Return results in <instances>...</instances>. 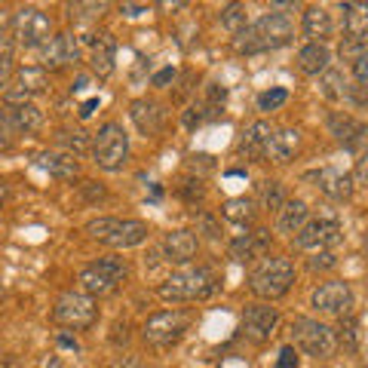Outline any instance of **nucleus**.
Wrapping results in <instances>:
<instances>
[{
	"label": "nucleus",
	"mask_w": 368,
	"mask_h": 368,
	"mask_svg": "<svg viewBox=\"0 0 368 368\" xmlns=\"http://www.w3.org/2000/svg\"><path fill=\"white\" fill-rule=\"evenodd\" d=\"M6 190H10V187H6V181H0V206L6 203Z\"/></svg>",
	"instance_id": "51"
},
{
	"label": "nucleus",
	"mask_w": 368,
	"mask_h": 368,
	"mask_svg": "<svg viewBox=\"0 0 368 368\" xmlns=\"http://www.w3.org/2000/svg\"><path fill=\"white\" fill-rule=\"evenodd\" d=\"M46 89V71L43 68H22V71L13 74L10 86H6L3 92V102L6 105H31V98L40 95V92Z\"/></svg>",
	"instance_id": "13"
},
{
	"label": "nucleus",
	"mask_w": 368,
	"mask_h": 368,
	"mask_svg": "<svg viewBox=\"0 0 368 368\" xmlns=\"http://www.w3.org/2000/svg\"><path fill=\"white\" fill-rule=\"evenodd\" d=\"M310 307L316 313H325V316H347L353 307V291L347 282H341V279L322 282L319 289H313Z\"/></svg>",
	"instance_id": "12"
},
{
	"label": "nucleus",
	"mask_w": 368,
	"mask_h": 368,
	"mask_svg": "<svg viewBox=\"0 0 368 368\" xmlns=\"http://www.w3.org/2000/svg\"><path fill=\"white\" fill-rule=\"evenodd\" d=\"M221 25H224L230 34H240L245 28V6L243 3H230L221 10Z\"/></svg>",
	"instance_id": "36"
},
{
	"label": "nucleus",
	"mask_w": 368,
	"mask_h": 368,
	"mask_svg": "<svg viewBox=\"0 0 368 368\" xmlns=\"http://www.w3.org/2000/svg\"><path fill=\"white\" fill-rule=\"evenodd\" d=\"M365 255H368V236H365Z\"/></svg>",
	"instance_id": "52"
},
{
	"label": "nucleus",
	"mask_w": 368,
	"mask_h": 368,
	"mask_svg": "<svg viewBox=\"0 0 368 368\" xmlns=\"http://www.w3.org/2000/svg\"><path fill=\"white\" fill-rule=\"evenodd\" d=\"M129 276V267L123 258H98L92 264L80 267L77 273V282H80V291L89 298H105L114 295Z\"/></svg>",
	"instance_id": "3"
},
{
	"label": "nucleus",
	"mask_w": 368,
	"mask_h": 368,
	"mask_svg": "<svg viewBox=\"0 0 368 368\" xmlns=\"http://www.w3.org/2000/svg\"><path fill=\"white\" fill-rule=\"evenodd\" d=\"M298 144H301V132H298V129H279V132H273L270 144H267L264 160H273V163H289V160L295 157Z\"/></svg>",
	"instance_id": "28"
},
{
	"label": "nucleus",
	"mask_w": 368,
	"mask_h": 368,
	"mask_svg": "<svg viewBox=\"0 0 368 368\" xmlns=\"http://www.w3.org/2000/svg\"><path fill=\"white\" fill-rule=\"evenodd\" d=\"M80 61V43L71 31L65 34H52L49 43L40 49V68L43 71H59V68H68V65H77Z\"/></svg>",
	"instance_id": "14"
},
{
	"label": "nucleus",
	"mask_w": 368,
	"mask_h": 368,
	"mask_svg": "<svg viewBox=\"0 0 368 368\" xmlns=\"http://www.w3.org/2000/svg\"><path fill=\"white\" fill-rule=\"evenodd\" d=\"M328 65H332V52H328L325 43H307L298 49V68H301L304 74L319 77L328 71Z\"/></svg>",
	"instance_id": "27"
},
{
	"label": "nucleus",
	"mask_w": 368,
	"mask_h": 368,
	"mask_svg": "<svg viewBox=\"0 0 368 368\" xmlns=\"http://www.w3.org/2000/svg\"><path fill=\"white\" fill-rule=\"evenodd\" d=\"M276 368H298V350L291 347V344L279 350V362H276Z\"/></svg>",
	"instance_id": "43"
},
{
	"label": "nucleus",
	"mask_w": 368,
	"mask_h": 368,
	"mask_svg": "<svg viewBox=\"0 0 368 368\" xmlns=\"http://www.w3.org/2000/svg\"><path fill=\"white\" fill-rule=\"evenodd\" d=\"M307 178L316 181V187L322 190V194L337 199V203H344V199L353 197V178H350L347 172H341V169L325 166V169H319V172H310Z\"/></svg>",
	"instance_id": "19"
},
{
	"label": "nucleus",
	"mask_w": 368,
	"mask_h": 368,
	"mask_svg": "<svg viewBox=\"0 0 368 368\" xmlns=\"http://www.w3.org/2000/svg\"><path fill=\"white\" fill-rule=\"evenodd\" d=\"M13 28V40L25 49H43L52 37V19L37 6H22V10L13 13L10 19Z\"/></svg>",
	"instance_id": "8"
},
{
	"label": "nucleus",
	"mask_w": 368,
	"mask_h": 368,
	"mask_svg": "<svg viewBox=\"0 0 368 368\" xmlns=\"http://www.w3.org/2000/svg\"><path fill=\"white\" fill-rule=\"evenodd\" d=\"M68 10H71V15L77 13V15H89L92 19V15H102L107 10V3H71Z\"/></svg>",
	"instance_id": "41"
},
{
	"label": "nucleus",
	"mask_w": 368,
	"mask_h": 368,
	"mask_svg": "<svg viewBox=\"0 0 368 368\" xmlns=\"http://www.w3.org/2000/svg\"><path fill=\"white\" fill-rule=\"evenodd\" d=\"M291 37H295V25H291L289 15L267 13L258 22L245 25L240 34H233V49L240 56H258V52H270L291 43Z\"/></svg>",
	"instance_id": "1"
},
{
	"label": "nucleus",
	"mask_w": 368,
	"mask_h": 368,
	"mask_svg": "<svg viewBox=\"0 0 368 368\" xmlns=\"http://www.w3.org/2000/svg\"><path fill=\"white\" fill-rule=\"evenodd\" d=\"M261 206H264V209H276V212L286 206V190H282L279 181H264L261 184Z\"/></svg>",
	"instance_id": "35"
},
{
	"label": "nucleus",
	"mask_w": 368,
	"mask_h": 368,
	"mask_svg": "<svg viewBox=\"0 0 368 368\" xmlns=\"http://www.w3.org/2000/svg\"><path fill=\"white\" fill-rule=\"evenodd\" d=\"M350 178H353V184H365V187H368V151L356 160V169H353Z\"/></svg>",
	"instance_id": "42"
},
{
	"label": "nucleus",
	"mask_w": 368,
	"mask_h": 368,
	"mask_svg": "<svg viewBox=\"0 0 368 368\" xmlns=\"http://www.w3.org/2000/svg\"><path fill=\"white\" fill-rule=\"evenodd\" d=\"M120 13L129 19H138L141 13H148V3H120Z\"/></svg>",
	"instance_id": "47"
},
{
	"label": "nucleus",
	"mask_w": 368,
	"mask_h": 368,
	"mask_svg": "<svg viewBox=\"0 0 368 368\" xmlns=\"http://www.w3.org/2000/svg\"><path fill=\"white\" fill-rule=\"evenodd\" d=\"M221 114V107H212L209 102H199V105H190L187 111H184V126L187 129H197V126H203L206 120H212V117H218Z\"/></svg>",
	"instance_id": "33"
},
{
	"label": "nucleus",
	"mask_w": 368,
	"mask_h": 368,
	"mask_svg": "<svg viewBox=\"0 0 368 368\" xmlns=\"http://www.w3.org/2000/svg\"><path fill=\"white\" fill-rule=\"evenodd\" d=\"M344 10V34L347 40L365 43L368 37V3H341Z\"/></svg>",
	"instance_id": "29"
},
{
	"label": "nucleus",
	"mask_w": 368,
	"mask_h": 368,
	"mask_svg": "<svg viewBox=\"0 0 368 368\" xmlns=\"http://www.w3.org/2000/svg\"><path fill=\"white\" fill-rule=\"evenodd\" d=\"M59 144H65V153L80 157V153H86L92 148V138L83 132V129H74V132H61L59 135Z\"/></svg>",
	"instance_id": "34"
},
{
	"label": "nucleus",
	"mask_w": 368,
	"mask_h": 368,
	"mask_svg": "<svg viewBox=\"0 0 368 368\" xmlns=\"http://www.w3.org/2000/svg\"><path fill=\"white\" fill-rule=\"evenodd\" d=\"M56 341L61 344V347H68V350H80V344H77V337H68V335H59Z\"/></svg>",
	"instance_id": "49"
},
{
	"label": "nucleus",
	"mask_w": 368,
	"mask_h": 368,
	"mask_svg": "<svg viewBox=\"0 0 368 368\" xmlns=\"http://www.w3.org/2000/svg\"><path fill=\"white\" fill-rule=\"evenodd\" d=\"M181 197L187 199V203H194V199H199V197H203V184H199V181H194V178H190V181H184V187H181Z\"/></svg>",
	"instance_id": "44"
},
{
	"label": "nucleus",
	"mask_w": 368,
	"mask_h": 368,
	"mask_svg": "<svg viewBox=\"0 0 368 368\" xmlns=\"http://www.w3.org/2000/svg\"><path fill=\"white\" fill-rule=\"evenodd\" d=\"M129 117H132L135 129L141 135H157L160 129H163V107H160L157 102H151V98H135L132 105H129Z\"/></svg>",
	"instance_id": "21"
},
{
	"label": "nucleus",
	"mask_w": 368,
	"mask_h": 368,
	"mask_svg": "<svg viewBox=\"0 0 368 368\" xmlns=\"http://www.w3.org/2000/svg\"><path fill=\"white\" fill-rule=\"evenodd\" d=\"M286 102H289V89L273 86V89H267L258 95V111H276V107H282Z\"/></svg>",
	"instance_id": "37"
},
{
	"label": "nucleus",
	"mask_w": 368,
	"mask_h": 368,
	"mask_svg": "<svg viewBox=\"0 0 368 368\" xmlns=\"http://www.w3.org/2000/svg\"><path fill=\"white\" fill-rule=\"evenodd\" d=\"M356 319L353 316H341V332H335L337 335V347H347V350H356V344H359V332H356Z\"/></svg>",
	"instance_id": "38"
},
{
	"label": "nucleus",
	"mask_w": 368,
	"mask_h": 368,
	"mask_svg": "<svg viewBox=\"0 0 368 368\" xmlns=\"http://www.w3.org/2000/svg\"><path fill=\"white\" fill-rule=\"evenodd\" d=\"M92 160L107 172H120L129 160V135L120 123H105L92 135Z\"/></svg>",
	"instance_id": "7"
},
{
	"label": "nucleus",
	"mask_w": 368,
	"mask_h": 368,
	"mask_svg": "<svg viewBox=\"0 0 368 368\" xmlns=\"http://www.w3.org/2000/svg\"><path fill=\"white\" fill-rule=\"evenodd\" d=\"M160 10H187V3H184V0H175V3L163 0V3H160Z\"/></svg>",
	"instance_id": "50"
},
{
	"label": "nucleus",
	"mask_w": 368,
	"mask_h": 368,
	"mask_svg": "<svg viewBox=\"0 0 368 368\" xmlns=\"http://www.w3.org/2000/svg\"><path fill=\"white\" fill-rule=\"evenodd\" d=\"M95 107H98V95H92V98H86V102H83V105H80V117H83V120H86V117H89V114H92V111H95Z\"/></svg>",
	"instance_id": "48"
},
{
	"label": "nucleus",
	"mask_w": 368,
	"mask_h": 368,
	"mask_svg": "<svg viewBox=\"0 0 368 368\" xmlns=\"http://www.w3.org/2000/svg\"><path fill=\"white\" fill-rule=\"evenodd\" d=\"M279 325V313L270 304H249L243 313V335L255 344H267Z\"/></svg>",
	"instance_id": "15"
},
{
	"label": "nucleus",
	"mask_w": 368,
	"mask_h": 368,
	"mask_svg": "<svg viewBox=\"0 0 368 368\" xmlns=\"http://www.w3.org/2000/svg\"><path fill=\"white\" fill-rule=\"evenodd\" d=\"M353 77H356V83L362 89H368V46L362 52H359L356 59H353Z\"/></svg>",
	"instance_id": "39"
},
{
	"label": "nucleus",
	"mask_w": 368,
	"mask_h": 368,
	"mask_svg": "<svg viewBox=\"0 0 368 368\" xmlns=\"http://www.w3.org/2000/svg\"><path fill=\"white\" fill-rule=\"evenodd\" d=\"M197 249H199V236L194 230H172V233H166L163 245H160V252L166 255L169 264H190L197 258Z\"/></svg>",
	"instance_id": "16"
},
{
	"label": "nucleus",
	"mask_w": 368,
	"mask_h": 368,
	"mask_svg": "<svg viewBox=\"0 0 368 368\" xmlns=\"http://www.w3.org/2000/svg\"><path fill=\"white\" fill-rule=\"evenodd\" d=\"M92 37H95V40H92V49H89L92 74L111 77L114 68H117V40H114L107 31H102V34H92Z\"/></svg>",
	"instance_id": "20"
},
{
	"label": "nucleus",
	"mask_w": 368,
	"mask_h": 368,
	"mask_svg": "<svg viewBox=\"0 0 368 368\" xmlns=\"http://www.w3.org/2000/svg\"><path fill=\"white\" fill-rule=\"evenodd\" d=\"M3 120L15 132H37V129L43 126V111L34 102L31 105H6Z\"/></svg>",
	"instance_id": "24"
},
{
	"label": "nucleus",
	"mask_w": 368,
	"mask_h": 368,
	"mask_svg": "<svg viewBox=\"0 0 368 368\" xmlns=\"http://www.w3.org/2000/svg\"><path fill=\"white\" fill-rule=\"evenodd\" d=\"M328 267H335L332 252H319L316 258H310V270H328Z\"/></svg>",
	"instance_id": "45"
},
{
	"label": "nucleus",
	"mask_w": 368,
	"mask_h": 368,
	"mask_svg": "<svg viewBox=\"0 0 368 368\" xmlns=\"http://www.w3.org/2000/svg\"><path fill=\"white\" fill-rule=\"evenodd\" d=\"M227 221H233V224H249L252 218H255V203H252L249 197H233L224 203V209H221Z\"/></svg>",
	"instance_id": "30"
},
{
	"label": "nucleus",
	"mask_w": 368,
	"mask_h": 368,
	"mask_svg": "<svg viewBox=\"0 0 368 368\" xmlns=\"http://www.w3.org/2000/svg\"><path fill=\"white\" fill-rule=\"evenodd\" d=\"M270 138H273L270 123H267V120H255V123H249V126L243 129L240 141H236V151H240L243 157H249V160H264Z\"/></svg>",
	"instance_id": "18"
},
{
	"label": "nucleus",
	"mask_w": 368,
	"mask_h": 368,
	"mask_svg": "<svg viewBox=\"0 0 368 368\" xmlns=\"http://www.w3.org/2000/svg\"><path fill=\"white\" fill-rule=\"evenodd\" d=\"M190 328V313L187 310H160L144 322V341L153 347H172L178 344Z\"/></svg>",
	"instance_id": "9"
},
{
	"label": "nucleus",
	"mask_w": 368,
	"mask_h": 368,
	"mask_svg": "<svg viewBox=\"0 0 368 368\" xmlns=\"http://www.w3.org/2000/svg\"><path fill=\"white\" fill-rule=\"evenodd\" d=\"M95 316H98L95 298L83 295V291H65L56 301V307H52V319L65 328H74V332L89 328L95 322Z\"/></svg>",
	"instance_id": "10"
},
{
	"label": "nucleus",
	"mask_w": 368,
	"mask_h": 368,
	"mask_svg": "<svg viewBox=\"0 0 368 368\" xmlns=\"http://www.w3.org/2000/svg\"><path fill=\"white\" fill-rule=\"evenodd\" d=\"M267 249H270V233L267 230H252V233H243L230 243V258L245 264V261L264 258Z\"/></svg>",
	"instance_id": "22"
},
{
	"label": "nucleus",
	"mask_w": 368,
	"mask_h": 368,
	"mask_svg": "<svg viewBox=\"0 0 368 368\" xmlns=\"http://www.w3.org/2000/svg\"><path fill=\"white\" fill-rule=\"evenodd\" d=\"M218 276L209 267H181L160 282L163 301H206L218 291Z\"/></svg>",
	"instance_id": "2"
},
{
	"label": "nucleus",
	"mask_w": 368,
	"mask_h": 368,
	"mask_svg": "<svg viewBox=\"0 0 368 368\" xmlns=\"http://www.w3.org/2000/svg\"><path fill=\"white\" fill-rule=\"evenodd\" d=\"M337 243H341V224H337L335 218H310L295 233V245H298V249H301V252H313V255L328 252Z\"/></svg>",
	"instance_id": "11"
},
{
	"label": "nucleus",
	"mask_w": 368,
	"mask_h": 368,
	"mask_svg": "<svg viewBox=\"0 0 368 368\" xmlns=\"http://www.w3.org/2000/svg\"><path fill=\"white\" fill-rule=\"evenodd\" d=\"M37 166L43 169L46 175H52V178L59 181H74L77 175H80V163H77V157L65 151H46L37 157Z\"/></svg>",
	"instance_id": "23"
},
{
	"label": "nucleus",
	"mask_w": 368,
	"mask_h": 368,
	"mask_svg": "<svg viewBox=\"0 0 368 368\" xmlns=\"http://www.w3.org/2000/svg\"><path fill=\"white\" fill-rule=\"evenodd\" d=\"M13 34L10 31H3L0 28V86H6V83L13 80V74H15V65H13Z\"/></svg>",
	"instance_id": "31"
},
{
	"label": "nucleus",
	"mask_w": 368,
	"mask_h": 368,
	"mask_svg": "<svg viewBox=\"0 0 368 368\" xmlns=\"http://www.w3.org/2000/svg\"><path fill=\"white\" fill-rule=\"evenodd\" d=\"M307 221H310V206L304 199H286V206L276 215V230L286 236H295Z\"/></svg>",
	"instance_id": "26"
},
{
	"label": "nucleus",
	"mask_w": 368,
	"mask_h": 368,
	"mask_svg": "<svg viewBox=\"0 0 368 368\" xmlns=\"http://www.w3.org/2000/svg\"><path fill=\"white\" fill-rule=\"evenodd\" d=\"M291 341L298 350H304L307 356L316 359H332L337 353V335L332 325L310 316H295L291 319Z\"/></svg>",
	"instance_id": "6"
},
{
	"label": "nucleus",
	"mask_w": 368,
	"mask_h": 368,
	"mask_svg": "<svg viewBox=\"0 0 368 368\" xmlns=\"http://www.w3.org/2000/svg\"><path fill=\"white\" fill-rule=\"evenodd\" d=\"M301 31H304V37H310V43H325L335 31L332 13H328L325 6H307Z\"/></svg>",
	"instance_id": "25"
},
{
	"label": "nucleus",
	"mask_w": 368,
	"mask_h": 368,
	"mask_svg": "<svg viewBox=\"0 0 368 368\" xmlns=\"http://www.w3.org/2000/svg\"><path fill=\"white\" fill-rule=\"evenodd\" d=\"M172 80H175V68H163V71H157L151 77L153 86H166V83H172Z\"/></svg>",
	"instance_id": "46"
},
{
	"label": "nucleus",
	"mask_w": 368,
	"mask_h": 368,
	"mask_svg": "<svg viewBox=\"0 0 368 368\" xmlns=\"http://www.w3.org/2000/svg\"><path fill=\"white\" fill-rule=\"evenodd\" d=\"M199 230H203L209 240H221V227L215 224L212 215H199V218H197V233H199Z\"/></svg>",
	"instance_id": "40"
},
{
	"label": "nucleus",
	"mask_w": 368,
	"mask_h": 368,
	"mask_svg": "<svg viewBox=\"0 0 368 368\" xmlns=\"http://www.w3.org/2000/svg\"><path fill=\"white\" fill-rule=\"evenodd\" d=\"M291 282H295V264L289 258H264L249 273L252 295L264 298V301H276V298L289 295Z\"/></svg>",
	"instance_id": "4"
},
{
	"label": "nucleus",
	"mask_w": 368,
	"mask_h": 368,
	"mask_svg": "<svg viewBox=\"0 0 368 368\" xmlns=\"http://www.w3.org/2000/svg\"><path fill=\"white\" fill-rule=\"evenodd\" d=\"M328 129H332V135L337 138V144H344L347 151L359 148L362 138H365V123L356 120L347 111H332L328 114Z\"/></svg>",
	"instance_id": "17"
},
{
	"label": "nucleus",
	"mask_w": 368,
	"mask_h": 368,
	"mask_svg": "<svg viewBox=\"0 0 368 368\" xmlns=\"http://www.w3.org/2000/svg\"><path fill=\"white\" fill-rule=\"evenodd\" d=\"M86 233L111 249H132L148 240V224L135 218H92L86 224Z\"/></svg>",
	"instance_id": "5"
},
{
	"label": "nucleus",
	"mask_w": 368,
	"mask_h": 368,
	"mask_svg": "<svg viewBox=\"0 0 368 368\" xmlns=\"http://www.w3.org/2000/svg\"><path fill=\"white\" fill-rule=\"evenodd\" d=\"M322 92H325L332 102H341V98H347L350 89H347V80H344V74L335 71V68H328V71L322 74Z\"/></svg>",
	"instance_id": "32"
}]
</instances>
